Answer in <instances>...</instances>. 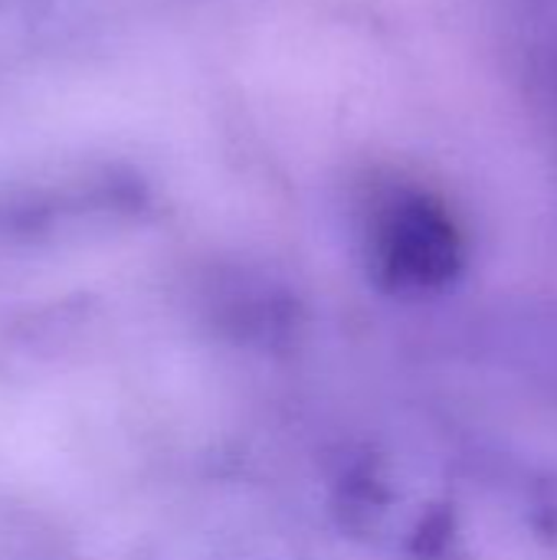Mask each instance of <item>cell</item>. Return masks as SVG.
<instances>
[{"label":"cell","mask_w":557,"mask_h":560,"mask_svg":"<svg viewBox=\"0 0 557 560\" xmlns=\"http://www.w3.org/2000/svg\"><path fill=\"white\" fill-rule=\"evenodd\" d=\"M368 266L394 295H430L466 269V233L456 213L427 187L394 184L371 203Z\"/></svg>","instance_id":"obj_1"}]
</instances>
